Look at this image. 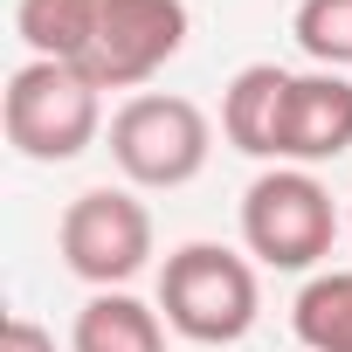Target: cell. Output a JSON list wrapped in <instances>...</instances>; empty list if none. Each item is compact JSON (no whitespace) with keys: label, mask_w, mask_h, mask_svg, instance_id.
<instances>
[{"label":"cell","mask_w":352,"mask_h":352,"mask_svg":"<svg viewBox=\"0 0 352 352\" xmlns=\"http://www.w3.org/2000/svg\"><path fill=\"white\" fill-rule=\"evenodd\" d=\"M159 318L187 345H242L263 318L256 263L221 242H180L159 270Z\"/></svg>","instance_id":"6da1fadb"},{"label":"cell","mask_w":352,"mask_h":352,"mask_svg":"<svg viewBox=\"0 0 352 352\" xmlns=\"http://www.w3.org/2000/svg\"><path fill=\"white\" fill-rule=\"evenodd\" d=\"M0 124H8V145L35 166H69L97 145L104 131V90L76 69V63H21L8 76V97H0Z\"/></svg>","instance_id":"7a4b0ae2"},{"label":"cell","mask_w":352,"mask_h":352,"mask_svg":"<svg viewBox=\"0 0 352 352\" xmlns=\"http://www.w3.org/2000/svg\"><path fill=\"white\" fill-rule=\"evenodd\" d=\"M338 242V208L311 166H270L242 194V249L263 270L318 276V263Z\"/></svg>","instance_id":"3957f363"},{"label":"cell","mask_w":352,"mask_h":352,"mask_svg":"<svg viewBox=\"0 0 352 352\" xmlns=\"http://www.w3.org/2000/svg\"><path fill=\"white\" fill-rule=\"evenodd\" d=\"M208 152H214V124L194 97L138 90L111 118V159L124 173V187H145V194L194 187L208 173Z\"/></svg>","instance_id":"277c9868"},{"label":"cell","mask_w":352,"mask_h":352,"mask_svg":"<svg viewBox=\"0 0 352 352\" xmlns=\"http://www.w3.org/2000/svg\"><path fill=\"white\" fill-rule=\"evenodd\" d=\"M63 270L90 290H124L152 263V208L138 187H83L56 221Z\"/></svg>","instance_id":"5b68a950"},{"label":"cell","mask_w":352,"mask_h":352,"mask_svg":"<svg viewBox=\"0 0 352 352\" xmlns=\"http://www.w3.org/2000/svg\"><path fill=\"white\" fill-rule=\"evenodd\" d=\"M187 28H194L187 0H104L83 76L97 90H138L187 49Z\"/></svg>","instance_id":"8992f818"},{"label":"cell","mask_w":352,"mask_h":352,"mask_svg":"<svg viewBox=\"0 0 352 352\" xmlns=\"http://www.w3.org/2000/svg\"><path fill=\"white\" fill-rule=\"evenodd\" d=\"M345 152H352V76L345 69L297 76L283 111V166H324Z\"/></svg>","instance_id":"52a82bcc"},{"label":"cell","mask_w":352,"mask_h":352,"mask_svg":"<svg viewBox=\"0 0 352 352\" xmlns=\"http://www.w3.org/2000/svg\"><path fill=\"white\" fill-rule=\"evenodd\" d=\"M290 69L276 63H249L228 76L221 90V138L242 152V159H270L283 166V111H290Z\"/></svg>","instance_id":"ba28073f"},{"label":"cell","mask_w":352,"mask_h":352,"mask_svg":"<svg viewBox=\"0 0 352 352\" xmlns=\"http://www.w3.org/2000/svg\"><path fill=\"white\" fill-rule=\"evenodd\" d=\"M69 352H166V318L131 290H90L69 324Z\"/></svg>","instance_id":"9c48e42d"},{"label":"cell","mask_w":352,"mask_h":352,"mask_svg":"<svg viewBox=\"0 0 352 352\" xmlns=\"http://www.w3.org/2000/svg\"><path fill=\"white\" fill-rule=\"evenodd\" d=\"M97 8L104 0H14V35L28 42L35 63H90L97 42Z\"/></svg>","instance_id":"30bf717a"},{"label":"cell","mask_w":352,"mask_h":352,"mask_svg":"<svg viewBox=\"0 0 352 352\" xmlns=\"http://www.w3.org/2000/svg\"><path fill=\"white\" fill-rule=\"evenodd\" d=\"M290 331L304 352H352V270L304 276V290L290 304Z\"/></svg>","instance_id":"8fae6325"},{"label":"cell","mask_w":352,"mask_h":352,"mask_svg":"<svg viewBox=\"0 0 352 352\" xmlns=\"http://www.w3.org/2000/svg\"><path fill=\"white\" fill-rule=\"evenodd\" d=\"M290 35L318 69H352V0H297Z\"/></svg>","instance_id":"7c38bea8"},{"label":"cell","mask_w":352,"mask_h":352,"mask_svg":"<svg viewBox=\"0 0 352 352\" xmlns=\"http://www.w3.org/2000/svg\"><path fill=\"white\" fill-rule=\"evenodd\" d=\"M0 352H56V331H49V324H35L28 311H14V318H8V331H0Z\"/></svg>","instance_id":"4fadbf2b"},{"label":"cell","mask_w":352,"mask_h":352,"mask_svg":"<svg viewBox=\"0 0 352 352\" xmlns=\"http://www.w3.org/2000/svg\"><path fill=\"white\" fill-rule=\"evenodd\" d=\"M345 228H352V214H345Z\"/></svg>","instance_id":"5bb4252c"}]
</instances>
